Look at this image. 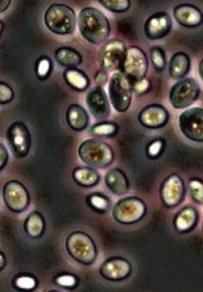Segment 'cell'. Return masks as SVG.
Here are the masks:
<instances>
[{
	"label": "cell",
	"instance_id": "cell-1",
	"mask_svg": "<svg viewBox=\"0 0 203 292\" xmlns=\"http://www.w3.org/2000/svg\"><path fill=\"white\" fill-rule=\"evenodd\" d=\"M78 25L82 36L93 44L98 45L105 42L110 33L108 18L95 8L83 9L78 17Z\"/></svg>",
	"mask_w": 203,
	"mask_h": 292
},
{
	"label": "cell",
	"instance_id": "cell-2",
	"mask_svg": "<svg viewBox=\"0 0 203 292\" xmlns=\"http://www.w3.org/2000/svg\"><path fill=\"white\" fill-rule=\"evenodd\" d=\"M78 154L84 163L96 168L108 166L114 157V152L108 143L95 138L83 141L79 145Z\"/></svg>",
	"mask_w": 203,
	"mask_h": 292
},
{
	"label": "cell",
	"instance_id": "cell-3",
	"mask_svg": "<svg viewBox=\"0 0 203 292\" xmlns=\"http://www.w3.org/2000/svg\"><path fill=\"white\" fill-rule=\"evenodd\" d=\"M44 21L47 28L53 33L68 35L75 28L76 18L75 12L69 6L54 4L46 11Z\"/></svg>",
	"mask_w": 203,
	"mask_h": 292
},
{
	"label": "cell",
	"instance_id": "cell-4",
	"mask_svg": "<svg viewBox=\"0 0 203 292\" xmlns=\"http://www.w3.org/2000/svg\"><path fill=\"white\" fill-rule=\"evenodd\" d=\"M108 93L111 103L117 111L124 112L129 108L133 93L130 80L121 71H116L112 74Z\"/></svg>",
	"mask_w": 203,
	"mask_h": 292
},
{
	"label": "cell",
	"instance_id": "cell-5",
	"mask_svg": "<svg viewBox=\"0 0 203 292\" xmlns=\"http://www.w3.org/2000/svg\"><path fill=\"white\" fill-rule=\"evenodd\" d=\"M126 51L125 43L119 39L106 41L98 54V62L101 70L107 72L121 71Z\"/></svg>",
	"mask_w": 203,
	"mask_h": 292
},
{
	"label": "cell",
	"instance_id": "cell-6",
	"mask_svg": "<svg viewBox=\"0 0 203 292\" xmlns=\"http://www.w3.org/2000/svg\"><path fill=\"white\" fill-rule=\"evenodd\" d=\"M200 87L193 78L179 79L171 87L168 98L172 106L176 109L186 108L192 104L198 98Z\"/></svg>",
	"mask_w": 203,
	"mask_h": 292
},
{
	"label": "cell",
	"instance_id": "cell-7",
	"mask_svg": "<svg viewBox=\"0 0 203 292\" xmlns=\"http://www.w3.org/2000/svg\"><path fill=\"white\" fill-rule=\"evenodd\" d=\"M148 69V60L145 52L137 46L127 48L121 71L131 82L139 81L146 77Z\"/></svg>",
	"mask_w": 203,
	"mask_h": 292
},
{
	"label": "cell",
	"instance_id": "cell-8",
	"mask_svg": "<svg viewBox=\"0 0 203 292\" xmlns=\"http://www.w3.org/2000/svg\"><path fill=\"white\" fill-rule=\"evenodd\" d=\"M179 127L182 134L189 140L203 141V110L198 107L188 108L179 117Z\"/></svg>",
	"mask_w": 203,
	"mask_h": 292
},
{
	"label": "cell",
	"instance_id": "cell-9",
	"mask_svg": "<svg viewBox=\"0 0 203 292\" xmlns=\"http://www.w3.org/2000/svg\"><path fill=\"white\" fill-rule=\"evenodd\" d=\"M8 142L13 154L17 158H24L31 147V135L27 126L22 122H14L6 131Z\"/></svg>",
	"mask_w": 203,
	"mask_h": 292
},
{
	"label": "cell",
	"instance_id": "cell-10",
	"mask_svg": "<svg viewBox=\"0 0 203 292\" xmlns=\"http://www.w3.org/2000/svg\"><path fill=\"white\" fill-rule=\"evenodd\" d=\"M173 25L171 16L165 11L156 12L145 20L144 31L145 36L152 40L161 39L171 32Z\"/></svg>",
	"mask_w": 203,
	"mask_h": 292
},
{
	"label": "cell",
	"instance_id": "cell-11",
	"mask_svg": "<svg viewBox=\"0 0 203 292\" xmlns=\"http://www.w3.org/2000/svg\"><path fill=\"white\" fill-rule=\"evenodd\" d=\"M170 114L163 105L153 103L146 105L139 112L138 119L144 127L157 129L165 126L169 120Z\"/></svg>",
	"mask_w": 203,
	"mask_h": 292
},
{
	"label": "cell",
	"instance_id": "cell-12",
	"mask_svg": "<svg viewBox=\"0 0 203 292\" xmlns=\"http://www.w3.org/2000/svg\"><path fill=\"white\" fill-rule=\"evenodd\" d=\"M87 107L92 115L96 119L107 118L110 112V106L107 94L98 86L90 89L86 97Z\"/></svg>",
	"mask_w": 203,
	"mask_h": 292
},
{
	"label": "cell",
	"instance_id": "cell-13",
	"mask_svg": "<svg viewBox=\"0 0 203 292\" xmlns=\"http://www.w3.org/2000/svg\"><path fill=\"white\" fill-rule=\"evenodd\" d=\"M173 15L176 21L186 28H195L202 23V13L196 6L184 3L176 6Z\"/></svg>",
	"mask_w": 203,
	"mask_h": 292
},
{
	"label": "cell",
	"instance_id": "cell-14",
	"mask_svg": "<svg viewBox=\"0 0 203 292\" xmlns=\"http://www.w3.org/2000/svg\"><path fill=\"white\" fill-rule=\"evenodd\" d=\"M3 197L7 205L14 210L23 208L28 199L27 193L24 187L14 181H9L5 185Z\"/></svg>",
	"mask_w": 203,
	"mask_h": 292
},
{
	"label": "cell",
	"instance_id": "cell-15",
	"mask_svg": "<svg viewBox=\"0 0 203 292\" xmlns=\"http://www.w3.org/2000/svg\"><path fill=\"white\" fill-rule=\"evenodd\" d=\"M184 185L181 178L176 174L168 176L162 188V197L169 205L177 203L182 197Z\"/></svg>",
	"mask_w": 203,
	"mask_h": 292
},
{
	"label": "cell",
	"instance_id": "cell-16",
	"mask_svg": "<svg viewBox=\"0 0 203 292\" xmlns=\"http://www.w3.org/2000/svg\"><path fill=\"white\" fill-rule=\"evenodd\" d=\"M191 60L188 54L178 51L172 56L168 65V74L174 79H181L190 70Z\"/></svg>",
	"mask_w": 203,
	"mask_h": 292
},
{
	"label": "cell",
	"instance_id": "cell-17",
	"mask_svg": "<svg viewBox=\"0 0 203 292\" xmlns=\"http://www.w3.org/2000/svg\"><path fill=\"white\" fill-rule=\"evenodd\" d=\"M66 122L73 130L81 131L85 129L89 123V116L85 109L80 105L73 104L67 109Z\"/></svg>",
	"mask_w": 203,
	"mask_h": 292
},
{
	"label": "cell",
	"instance_id": "cell-18",
	"mask_svg": "<svg viewBox=\"0 0 203 292\" xmlns=\"http://www.w3.org/2000/svg\"><path fill=\"white\" fill-rule=\"evenodd\" d=\"M106 184L110 190L117 194L125 193L128 187V182L124 172L119 168H112L105 176Z\"/></svg>",
	"mask_w": 203,
	"mask_h": 292
},
{
	"label": "cell",
	"instance_id": "cell-19",
	"mask_svg": "<svg viewBox=\"0 0 203 292\" xmlns=\"http://www.w3.org/2000/svg\"><path fill=\"white\" fill-rule=\"evenodd\" d=\"M55 58L60 65L67 67H75L82 61L80 53L75 49L70 47L58 48L55 52Z\"/></svg>",
	"mask_w": 203,
	"mask_h": 292
},
{
	"label": "cell",
	"instance_id": "cell-20",
	"mask_svg": "<svg viewBox=\"0 0 203 292\" xmlns=\"http://www.w3.org/2000/svg\"><path fill=\"white\" fill-rule=\"evenodd\" d=\"M63 77L71 87L78 91L86 90L89 84L88 76L84 72L76 68L66 69L63 72Z\"/></svg>",
	"mask_w": 203,
	"mask_h": 292
},
{
	"label": "cell",
	"instance_id": "cell-21",
	"mask_svg": "<svg viewBox=\"0 0 203 292\" xmlns=\"http://www.w3.org/2000/svg\"><path fill=\"white\" fill-rule=\"evenodd\" d=\"M75 179L84 186H91L96 184L98 179V173L89 167H78L73 172Z\"/></svg>",
	"mask_w": 203,
	"mask_h": 292
},
{
	"label": "cell",
	"instance_id": "cell-22",
	"mask_svg": "<svg viewBox=\"0 0 203 292\" xmlns=\"http://www.w3.org/2000/svg\"><path fill=\"white\" fill-rule=\"evenodd\" d=\"M118 126L111 121H102L92 125L90 131L91 133L98 136L110 137L116 134Z\"/></svg>",
	"mask_w": 203,
	"mask_h": 292
},
{
	"label": "cell",
	"instance_id": "cell-23",
	"mask_svg": "<svg viewBox=\"0 0 203 292\" xmlns=\"http://www.w3.org/2000/svg\"><path fill=\"white\" fill-rule=\"evenodd\" d=\"M150 54L154 69L159 72L163 71L166 65V53L164 49L160 46L153 47L150 50Z\"/></svg>",
	"mask_w": 203,
	"mask_h": 292
},
{
	"label": "cell",
	"instance_id": "cell-24",
	"mask_svg": "<svg viewBox=\"0 0 203 292\" xmlns=\"http://www.w3.org/2000/svg\"><path fill=\"white\" fill-rule=\"evenodd\" d=\"M98 2L105 9L116 13L126 12L131 6V2L129 0L98 1Z\"/></svg>",
	"mask_w": 203,
	"mask_h": 292
},
{
	"label": "cell",
	"instance_id": "cell-25",
	"mask_svg": "<svg viewBox=\"0 0 203 292\" xmlns=\"http://www.w3.org/2000/svg\"><path fill=\"white\" fill-rule=\"evenodd\" d=\"M165 148V142L162 139H156L148 145L146 153L151 158L155 159L159 157L163 153Z\"/></svg>",
	"mask_w": 203,
	"mask_h": 292
},
{
	"label": "cell",
	"instance_id": "cell-26",
	"mask_svg": "<svg viewBox=\"0 0 203 292\" xmlns=\"http://www.w3.org/2000/svg\"><path fill=\"white\" fill-rule=\"evenodd\" d=\"M130 83L132 93L138 96H141L147 93L151 85L150 79L146 77L139 81L130 82Z\"/></svg>",
	"mask_w": 203,
	"mask_h": 292
},
{
	"label": "cell",
	"instance_id": "cell-27",
	"mask_svg": "<svg viewBox=\"0 0 203 292\" xmlns=\"http://www.w3.org/2000/svg\"><path fill=\"white\" fill-rule=\"evenodd\" d=\"M14 96L12 87L7 83L0 81V104L9 103L13 99Z\"/></svg>",
	"mask_w": 203,
	"mask_h": 292
},
{
	"label": "cell",
	"instance_id": "cell-28",
	"mask_svg": "<svg viewBox=\"0 0 203 292\" xmlns=\"http://www.w3.org/2000/svg\"><path fill=\"white\" fill-rule=\"evenodd\" d=\"M51 61L47 57L40 59L38 64L37 73L40 77H45L50 73L51 68Z\"/></svg>",
	"mask_w": 203,
	"mask_h": 292
},
{
	"label": "cell",
	"instance_id": "cell-29",
	"mask_svg": "<svg viewBox=\"0 0 203 292\" xmlns=\"http://www.w3.org/2000/svg\"><path fill=\"white\" fill-rule=\"evenodd\" d=\"M42 228V223L40 219L33 216L28 222V231L30 234L36 236L39 234Z\"/></svg>",
	"mask_w": 203,
	"mask_h": 292
},
{
	"label": "cell",
	"instance_id": "cell-30",
	"mask_svg": "<svg viewBox=\"0 0 203 292\" xmlns=\"http://www.w3.org/2000/svg\"><path fill=\"white\" fill-rule=\"evenodd\" d=\"M190 191L194 198L201 200L202 184L198 181L193 180L190 183Z\"/></svg>",
	"mask_w": 203,
	"mask_h": 292
},
{
	"label": "cell",
	"instance_id": "cell-31",
	"mask_svg": "<svg viewBox=\"0 0 203 292\" xmlns=\"http://www.w3.org/2000/svg\"><path fill=\"white\" fill-rule=\"evenodd\" d=\"M109 80V76L107 72L100 70H98L95 74L94 81L95 83L98 86H101Z\"/></svg>",
	"mask_w": 203,
	"mask_h": 292
},
{
	"label": "cell",
	"instance_id": "cell-32",
	"mask_svg": "<svg viewBox=\"0 0 203 292\" xmlns=\"http://www.w3.org/2000/svg\"><path fill=\"white\" fill-rule=\"evenodd\" d=\"M8 157V153L6 147L0 143V171L6 166Z\"/></svg>",
	"mask_w": 203,
	"mask_h": 292
},
{
	"label": "cell",
	"instance_id": "cell-33",
	"mask_svg": "<svg viewBox=\"0 0 203 292\" xmlns=\"http://www.w3.org/2000/svg\"><path fill=\"white\" fill-rule=\"evenodd\" d=\"M16 284L20 287L28 289L33 287L35 281L31 278L24 277L19 278Z\"/></svg>",
	"mask_w": 203,
	"mask_h": 292
},
{
	"label": "cell",
	"instance_id": "cell-34",
	"mask_svg": "<svg viewBox=\"0 0 203 292\" xmlns=\"http://www.w3.org/2000/svg\"><path fill=\"white\" fill-rule=\"evenodd\" d=\"M91 202L95 207L103 209L106 207L107 202L105 198L98 195H93L91 197Z\"/></svg>",
	"mask_w": 203,
	"mask_h": 292
},
{
	"label": "cell",
	"instance_id": "cell-35",
	"mask_svg": "<svg viewBox=\"0 0 203 292\" xmlns=\"http://www.w3.org/2000/svg\"><path fill=\"white\" fill-rule=\"evenodd\" d=\"M59 284L64 286H71L75 283L74 278L70 276H61L57 279Z\"/></svg>",
	"mask_w": 203,
	"mask_h": 292
},
{
	"label": "cell",
	"instance_id": "cell-36",
	"mask_svg": "<svg viewBox=\"0 0 203 292\" xmlns=\"http://www.w3.org/2000/svg\"><path fill=\"white\" fill-rule=\"evenodd\" d=\"M10 1H0V13L6 11L10 5Z\"/></svg>",
	"mask_w": 203,
	"mask_h": 292
},
{
	"label": "cell",
	"instance_id": "cell-37",
	"mask_svg": "<svg viewBox=\"0 0 203 292\" xmlns=\"http://www.w3.org/2000/svg\"><path fill=\"white\" fill-rule=\"evenodd\" d=\"M5 264V258L3 254L0 252V270L3 268Z\"/></svg>",
	"mask_w": 203,
	"mask_h": 292
},
{
	"label": "cell",
	"instance_id": "cell-38",
	"mask_svg": "<svg viewBox=\"0 0 203 292\" xmlns=\"http://www.w3.org/2000/svg\"><path fill=\"white\" fill-rule=\"evenodd\" d=\"M202 60L200 61L199 66H198V72L200 77L202 78Z\"/></svg>",
	"mask_w": 203,
	"mask_h": 292
},
{
	"label": "cell",
	"instance_id": "cell-39",
	"mask_svg": "<svg viewBox=\"0 0 203 292\" xmlns=\"http://www.w3.org/2000/svg\"><path fill=\"white\" fill-rule=\"evenodd\" d=\"M3 30V25L2 22L0 21V36L2 35Z\"/></svg>",
	"mask_w": 203,
	"mask_h": 292
}]
</instances>
